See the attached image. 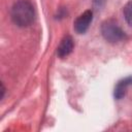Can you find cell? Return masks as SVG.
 Segmentation results:
<instances>
[{"instance_id":"2","label":"cell","mask_w":132,"mask_h":132,"mask_svg":"<svg viewBox=\"0 0 132 132\" xmlns=\"http://www.w3.org/2000/svg\"><path fill=\"white\" fill-rule=\"evenodd\" d=\"M101 34L103 38L110 43H117L126 38V34L123 29L112 19L105 20L101 24Z\"/></svg>"},{"instance_id":"6","label":"cell","mask_w":132,"mask_h":132,"mask_svg":"<svg viewBox=\"0 0 132 132\" xmlns=\"http://www.w3.org/2000/svg\"><path fill=\"white\" fill-rule=\"evenodd\" d=\"M123 13L126 22L130 27H132V0L127 2L123 8Z\"/></svg>"},{"instance_id":"7","label":"cell","mask_w":132,"mask_h":132,"mask_svg":"<svg viewBox=\"0 0 132 132\" xmlns=\"http://www.w3.org/2000/svg\"><path fill=\"white\" fill-rule=\"evenodd\" d=\"M104 2V0H94V3H95V5H97V6H101V4Z\"/></svg>"},{"instance_id":"1","label":"cell","mask_w":132,"mask_h":132,"mask_svg":"<svg viewBox=\"0 0 132 132\" xmlns=\"http://www.w3.org/2000/svg\"><path fill=\"white\" fill-rule=\"evenodd\" d=\"M10 18L18 27L25 28L30 26L35 19V10L32 3L28 0L16 1L11 7Z\"/></svg>"},{"instance_id":"4","label":"cell","mask_w":132,"mask_h":132,"mask_svg":"<svg viewBox=\"0 0 132 132\" xmlns=\"http://www.w3.org/2000/svg\"><path fill=\"white\" fill-rule=\"evenodd\" d=\"M74 47V42H73V39L71 36L69 35H66L60 42L58 48H57V55L59 58L63 59L65 57H67L68 55L71 54L72 50Z\"/></svg>"},{"instance_id":"5","label":"cell","mask_w":132,"mask_h":132,"mask_svg":"<svg viewBox=\"0 0 132 132\" xmlns=\"http://www.w3.org/2000/svg\"><path fill=\"white\" fill-rule=\"evenodd\" d=\"M132 86V76H127L118 81L113 90V97L117 100H120L125 97L128 87Z\"/></svg>"},{"instance_id":"3","label":"cell","mask_w":132,"mask_h":132,"mask_svg":"<svg viewBox=\"0 0 132 132\" xmlns=\"http://www.w3.org/2000/svg\"><path fill=\"white\" fill-rule=\"evenodd\" d=\"M93 21V11L92 10H86L81 14H79L76 20L73 23L74 31L77 34H84L89 29L91 23Z\"/></svg>"}]
</instances>
